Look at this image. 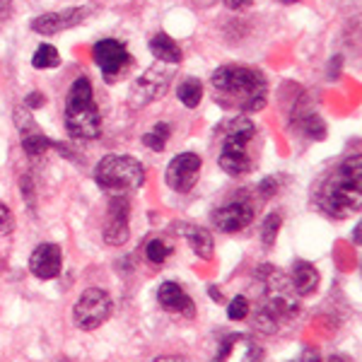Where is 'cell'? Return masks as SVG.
I'll return each instance as SVG.
<instances>
[{
    "instance_id": "6da1fadb",
    "label": "cell",
    "mask_w": 362,
    "mask_h": 362,
    "mask_svg": "<svg viewBox=\"0 0 362 362\" xmlns=\"http://www.w3.org/2000/svg\"><path fill=\"white\" fill-rule=\"evenodd\" d=\"M213 97L223 109L251 114L261 111L268 101V82L258 70L246 65H223L213 73Z\"/></svg>"
},
{
    "instance_id": "7a4b0ae2",
    "label": "cell",
    "mask_w": 362,
    "mask_h": 362,
    "mask_svg": "<svg viewBox=\"0 0 362 362\" xmlns=\"http://www.w3.org/2000/svg\"><path fill=\"white\" fill-rule=\"evenodd\" d=\"M316 206L326 215L336 220H343L353 213H360L362 206V167L360 157H350L336 165L329 172V177L321 179L316 186Z\"/></svg>"
},
{
    "instance_id": "3957f363",
    "label": "cell",
    "mask_w": 362,
    "mask_h": 362,
    "mask_svg": "<svg viewBox=\"0 0 362 362\" xmlns=\"http://www.w3.org/2000/svg\"><path fill=\"white\" fill-rule=\"evenodd\" d=\"M65 128L73 140H94L101 133V114L94 104L89 77H75L65 97Z\"/></svg>"
},
{
    "instance_id": "277c9868",
    "label": "cell",
    "mask_w": 362,
    "mask_h": 362,
    "mask_svg": "<svg viewBox=\"0 0 362 362\" xmlns=\"http://www.w3.org/2000/svg\"><path fill=\"white\" fill-rule=\"evenodd\" d=\"M94 181L104 194L128 196L145 184V172L131 155H106L94 167Z\"/></svg>"
},
{
    "instance_id": "5b68a950",
    "label": "cell",
    "mask_w": 362,
    "mask_h": 362,
    "mask_svg": "<svg viewBox=\"0 0 362 362\" xmlns=\"http://www.w3.org/2000/svg\"><path fill=\"white\" fill-rule=\"evenodd\" d=\"M254 135H256V128H254V123L244 114L227 121V126H225V143L218 157V165L225 174L239 179L251 172V157L246 152V145L254 140Z\"/></svg>"
},
{
    "instance_id": "8992f818",
    "label": "cell",
    "mask_w": 362,
    "mask_h": 362,
    "mask_svg": "<svg viewBox=\"0 0 362 362\" xmlns=\"http://www.w3.org/2000/svg\"><path fill=\"white\" fill-rule=\"evenodd\" d=\"M111 316V297L101 287H87L73 307V321L77 329L94 331Z\"/></svg>"
},
{
    "instance_id": "52a82bcc",
    "label": "cell",
    "mask_w": 362,
    "mask_h": 362,
    "mask_svg": "<svg viewBox=\"0 0 362 362\" xmlns=\"http://www.w3.org/2000/svg\"><path fill=\"white\" fill-rule=\"evenodd\" d=\"M172 75L174 70L167 65H152L150 70H145L143 75L135 80L131 92H128V101H131L133 109H140V106L150 104V101L165 97Z\"/></svg>"
},
{
    "instance_id": "ba28073f",
    "label": "cell",
    "mask_w": 362,
    "mask_h": 362,
    "mask_svg": "<svg viewBox=\"0 0 362 362\" xmlns=\"http://www.w3.org/2000/svg\"><path fill=\"white\" fill-rule=\"evenodd\" d=\"M254 215H256L254 203L244 194H239L230 203L220 206L218 211H213V225L225 235H235V232L246 230L254 223Z\"/></svg>"
},
{
    "instance_id": "9c48e42d",
    "label": "cell",
    "mask_w": 362,
    "mask_h": 362,
    "mask_svg": "<svg viewBox=\"0 0 362 362\" xmlns=\"http://www.w3.org/2000/svg\"><path fill=\"white\" fill-rule=\"evenodd\" d=\"M94 63L99 65L101 75L111 82L131 68L133 58L121 42H116V39H101V42H97V46H94Z\"/></svg>"
},
{
    "instance_id": "30bf717a",
    "label": "cell",
    "mask_w": 362,
    "mask_h": 362,
    "mask_svg": "<svg viewBox=\"0 0 362 362\" xmlns=\"http://www.w3.org/2000/svg\"><path fill=\"white\" fill-rule=\"evenodd\" d=\"M201 167H203V160L196 155V152H181V155H177L172 162H169V167L165 172L167 186L172 191H177V194H189V191L196 186Z\"/></svg>"
},
{
    "instance_id": "8fae6325",
    "label": "cell",
    "mask_w": 362,
    "mask_h": 362,
    "mask_svg": "<svg viewBox=\"0 0 362 362\" xmlns=\"http://www.w3.org/2000/svg\"><path fill=\"white\" fill-rule=\"evenodd\" d=\"M128 215H131V203L126 196H111L109 198V213H106L104 225V242L109 246H121L128 242Z\"/></svg>"
},
{
    "instance_id": "7c38bea8",
    "label": "cell",
    "mask_w": 362,
    "mask_h": 362,
    "mask_svg": "<svg viewBox=\"0 0 362 362\" xmlns=\"http://www.w3.org/2000/svg\"><path fill=\"white\" fill-rule=\"evenodd\" d=\"M63 268V251L58 244H39L30 256V270L39 280L58 278Z\"/></svg>"
},
{
    "instance_id": "4fadbf2b",
    "label": "cell",
    "mask_w": 362,
    "mask_h": 362,
    "mask_svg": "<svg viewBox=\"0 0 362 362\" xmlns=\"http://www.w3.org/2000/svg\"><path fill=\"white\" fill-rule=\"evenodd\" d=\"M89 15V10L68 8L65 13H46L32 20V30L37 34H58L61 30H70L77 22H82Z\"/></svg>"
},
{
    "instance_id": "5bb4252c",
    "label": "cell",
    "mask_w": 362,
    "mask_h": 362,
    "mask_svg": "<svg viewBox=\"0 0 362 362\" xmlns=\"http://www.w3.org/2000/svg\"><path fill=\"white\" fill-rule=\"evenodd\" d=\"M157 302L162 304V309L172 314H184V316H194V302L186 295V290L179 282H162L160 290H157Z\"/></svg>"
},
{
    "instance_id": "9a60e30c",
    "label": "cell",
    "mask_w": 362,
    "mask_h": 362,
    "mask_svg": "<svg viewBox=\"0 0 362 362\" xmlns=\"http://www.w3.org/2000/svg\"><path fill=\"white\" fill-rule=\"evenodd\" d=\"M150 54L155 56L160 63H167V65H177V63H181V58H184L179 44L165 32L155 34V37L150 39Z\"/></svg>"
},
{
    "instance_id": "2e32d148",
    "label": "cell",
    "mask_w": 362,
    "mask_h": 362,
    "mask_svg": "<svg viewBox=\"0 0 362 362\" xmlns=\"http://www.w3.org/2000/svg\"><path fill=\"white\" fill-rule=\"evenodd\" d=\"M290 282L295 287L297 295H312L319 285V270L307 261H295L292 263V275Z\"/></svg>"
},
{
    "instance_id": "e0dca14e",
    "label": "cell",
    "mask_w": 362,
    "mask_h": 362,
    "mask_svg": "<svg viewBox=\"0 0 362 362\" xmlns=\"http://www.w3.org/2000/svg\"><path fill=\"white\" fill-rule=\"evenodd\" d=\"M186 235V242H189V246L194 249V254L198 258H213L215 254V239L213 235L208 232L206 227H198V225H189V227L184 230Z\"/></svg>"
},
{
    "instance_id": "ac0fdd59",
    "label": "cell",
    "mask_w": 362,
    "mask_h": 362,
    "mask_svg": "<svg viewBox=\"0 0 362 362\" xmlns=\"http://www.w3.org/2000/svg\"><path fill=\"white\" fill-rule=\"evenodd\" d=\"M292 123H295V131L299 135H304V138H309V140H324L326 138L324 118L312 114V111H307V114L297 111V114L292 116Z\"/></svg>"
},
{
    "instance_id": "d6986e66",
    "label": "cell",
    "mask_w": 362,
    "mask_h": 362,
    "mask_svg": "<svg viewBox=\"0 0 362 362\" xmlns=\"http://www.w3.org/2000/svg\"><path fill=\"white\" fill-rule=\"evenodd\" d=\"M179 99L186 109H196L203 99V82L196 80V77H186V80L179 85Z\"/></svg>"
},
{
    "instance_id": "ffe728a7",
    "label": "cell",
    "mask_w": 362,
    "mask_h": 362,
    "mask_svg": "<svg viewBox=\"0 0 362 362\" xmlns=\"http://www.w3.org/2000/svg\"><path fill=\"white\" fill-rule=\"evenodd\" d=\"M32 65L37 68V70H54V68L61 65L58 51H56V46H51V44H42V46L34 51Z\"/></svg>"
},
{
    "instance_id": "44dd1931",
    "label": "cell",
    "mask_w": 362,
    "mask_h": 362,
    "mask_svg": "<svg viewBox=\"0 0 362 362\" xmlns=\"http://www.w3.org/2000/svg\"><path fill=\"white\" fill-rule=\"evenodd\" d=\"M54 148V140L46 138V135L42 133H30V135H22V150L27 152V155L32 157V160H37V157H42L44 152Z\"/></svg>"
},
{
    "instance_id": "7402d4cb",
    "label": "cell",
    "mask_w": 362,
    "mask_h": 362,
    "mask_svg": "<svg viewBox=\"0 0 362 362\" xmlns=\"http://www.w3.org/2000/svg\"><path fill=\"white\" fill-rule=\"evenodd\" d=\"M169 135H172V128H169V123L160 121V123H155V128H152L150 133L143 135V143H145V148H150L152 152H162V150L167 148Z\"/></svg>"
},
{
    "instance_id": "603a6c76",
    "label": "cell",
    "mask_w": 362,
    "mask_h": 362,
    "mask_svg": "<svg viewBox=\"0 0 362 362\" xmlns=\"http://www.w3.org/2000/svg\"><path fill=\"white\" fill-rule=\"evenodd\" d=\"M280 225H282V215L280 213H268L261 225V239H263V246L270 249L278 239V232H280Z\"/></svg>"
},
{
    "instance_id": "cb8c5ba5",
    "label": "cell",
    "mask_w": 362,
    "mask_h": 362,
    "mask_svg": "<svg viewBox=\"0 0 362 362\" xmlns=\"http://www.w3.org/2000/svg\"><path fill=\"white\" fill-rule=\"evenodd\" d=\"M169 254H172V246L167 244L165 239H150V244L148 249H145V256H148V261L150 263H157V266H162L169 258Z\"/></svg>"
},
{
    "instance_id": "d4e9b609",
    "label": "cell",
    "mask_w": 362,
    "mask_h": 362,
    "mask_svg": "<svg viewBox=\"0 0 362 362\" xmlns=\"http://www.w3.org/2000/svg\"><path fill=\"white\" fill-rule=\"evenodd\" d=\"M15 126H17V131H20L22 135L37 133V123H34V118H32V114H30V109H27L25 104L17 106V109H15Z\"/></svg>"
},
{
    "instance_id": "484cf974",
    "label": "cell",
    "mask_w": 362,
    "mask_h": 362,
    "mask_svg": "<svg viewBox=\"0 0 362 362\" xmlns=\"http://www.w3.org/2000/svg\"><path fill=\"white\" fill-rule=\"evenodd\" d=\"M227 316L232 321H244L249 316V299L244 295H237L227 304Z\"/></svg>"
},
{
    "instance_id": "4316f807",
    "label": "cell",
    "mask_w": 362,
    "mask_h": 362,
    "mask_svg": "<svg viewBox=\"0 0 362 362\" xmlns=\"http://www.w3.org/2000/svg\"><path fill=\"white\" fill-rule=\"evenodd\" d=\"M15 230V215L8 206L0 203V235H10Z\"/></svg>"
},
{
    "instance_id": "83f0119b",
    "label": "cell",
    "mask_w": 362,
    "mask_h": 362,
    "mask_svg": "<svg viewBox=\"0 0 362 362\" xmlns=\"http://www.w3.org/2000/svg\"><path fill=\"white\" fill-rule=\"evenodd\" d=\"M20 191H22V196H25V201L34 208V201H37V196H34V184H32L30 177H22L20 179Z\"/></svg>"
},
{
    "instance_id": "f1b7e54d",
    "label": "cell",
    "mask_w": 362,
    "mask_h": 362,
    "mask_svg": "<svg viewBox=\"0 0 362 362\" xmlns=\"http://www.w3.org/2000/svg\"><path fill=\"white\" fill-rule=\"evenodd\" d=\"M44 104H46V97H44L42 92H32V94H27V97H25V106L30 111L32 109H42Z\"/></svg>"
},
{
    "instance_id": "f546056e",
    "label": "cell",
    "mask_w": 362,
    "mask_h": 362,
    "mask_svg": "<svg viewBox=\"0 0 362 362\" xmlns=\"http://www.w3.org/2000/svg\"><path fill=\"white\" fill-rule=\"evenodd\" d=\"M258 191L268 198V196H273L275 191H278V179H273V177H266L261 184H258Z\"/></svg>"
},
{
    "instance_id": "4dcf8cb0",
    "label": "cell",
    "mask_w": 362,
    "mask_h": 362,
    "mask_svg": "<svg viewBox=\"0 0 362 362\" xmlns=\"http://www.w3.org/2000/svg\"><path fill=\"white\" fill-rule=\"evenodd\" d=\"M225 3H227L230 10H246V8H251L254 0H225Z\"/></svg>"
},
{
    "instance_id": "1f68e13d",
    "label": "cell",
    "mask_w": 362,
    "mask_h": 362,
    "mask_svg": "<svg viewBox=\"0 0 362 362\" xmlns=\"http://www.w3.org/2000/svg\"><path fill=\"white\" fill-rule=\"evenodd\" d=\"M152 362H189V360L184 355H160V358H155Z\"/></svg>"
},
{
    "instance_id": "d6a6232c",
    "label": "cell",
    "mask_w": 362,
    "mask_h": 362,
    "mask_svg": "<svg viewBox=\"0 0 362 362\" xmlns=\"http://www.w3.org/2000/svg\"><path fill=\"white\" fill-rule=\"evenodd\" d=\"M208 292H211V299H213V302H223V292H220L218 290V287H215V285H211V287H208Z\"/></svg>"
},
{
    "instance_id": "836d02e7",
    "label": "cell",
    "mask_w": 362,
    "mask_h": 362,
    "mask_svg": "<svg viewBox=\"0 0 362 362\" xmlns=\"http://www.w3.org/2000/svg\"><path fill=\"white\" fill-rule=\"evenodd\" d=\"M360 232H362V227H360V225H355V232H353V242H355V244H360Z\"/></svg>"
},
{
    "instance_id": "e575fe53",
    "label": "cell",
    "mask_w": 362,
    "mask_h": 362,
    "mask_svg": "<svg viewBox=\"0 0 362 362\" xmlns=\"http://www.w3.org/2000/svg\"><path fill=\"white\" fill-rule=\"evenodd\" d=\"M329 362H348V360H346V358H341V355H331Z\"/></svg>"
},
{
    "instance_id": "d590c367",
    "label": "cell",
    "mask_w": 362,
    "mask_h": 362,
    "mask_svg": "<svg viewBox=\"0 0 362 362\" xmlns=\"http://www.w3.org/2000/svg\"><path fill=\"white\" fill-rule=\"evenodd\" d=\"M282 3H297V0H282Z\"/></svg>"
}]
</instances>
